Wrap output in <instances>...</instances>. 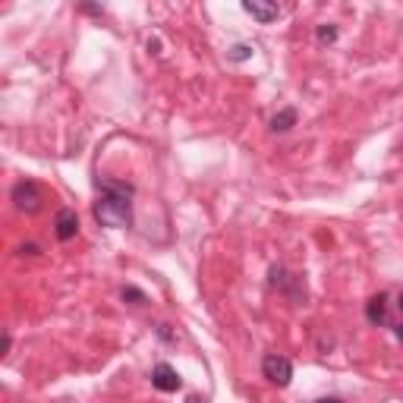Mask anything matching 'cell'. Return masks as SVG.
I'll use <instances>...</instances> for the list:
<instances>
[{"label": "cell", "mask_w": 403, "mask_h": 403, "mask_svg": "<svg viewBox=\"0 0 403 403\" xmlns=\"http://www.w3.org/2000/svg\"><path fill=\"white\" fill-rule=\"evenodd\" d=\"M243 10H246L252 19H259L261 25L274 23L277 16H281V7H277V3H261V0H243Z\"/></svg>", "instance_id": "7"}, {"label": "cell", "mask_w": 403, "mask_h": 403, "mask_svg": "<svg viewBox=\"0 0 403 403\" xmlns=\"http://www.w3.org/2000/svg\"><path fill=\"white\" fill-rule=\"evenodd\" d=\"M83 13H91V16H101V13H105V10H101V7H89V3H83Z\"/></svg>", "instance_id": "13"}, {"label": "cell", "mask_w": 403, "mask_h": 403, "mask_svg": "<svg viewBox=\"0 0 403 403\" xmlns=\"http://www.w3.org/2000/svg\"><path fill=\"white\" fill-rule=\"evenodd\" d=\"M315 403H344L340 397H321V400H315Z\"/></svg>", "instance_id": "16"}, {"label": "cell", "mask_w": 403, "mask_h": 403, "mask_svg": "<svg viewBox=\"0 0 403 403\" xmlns=\"http://www.w3.org/2000/svg\"><path fill=\"white\" fill-rule=\"evenodd\" d=\"M315 38H318V45H334L337 41V25H318L315 29Z\"/></svg>", "instance_id": "9"}, {"label": "cell", "mask_w": 403, "mask_h": 403, "mask_svg": "<svg viewBox=\"0 0 403 403\" xmlns=\"http://www.w3.org/2000/svg\"><path fill=\"white\" fill-rule=\"evenodd\" d=\"M54 233H57L60 243L76 239V233H79V215L73 208H60L57 217H54Z\"/></svg>", "instance_id": "5"}, {"label": "cell", "mask_w": 403, "mask_h": 403, "mask_svg": "<svg viewBox=\"0 0 403 403\" xmlns=\"http://www.w3.org/2000/svg\"><path fill=\"white\" fill-rule=\"evenodd\" d=\"M10 199H13V205L19 211L35 215V211L41 208V202H45V193H41V186H38L35 179H19L13 186V193H10Z\"/></svg>", "instance_id": "2"}, {"label": "cell", "mask_w": 403, "mask_h": 403, "mask_svg": "<svg viewBox=\"0 0 403 403\" xmlns=\"http://www.w3.org/2000/svg\"><path fill=\"white\" fill-rule=\"evenodd\" d=\"M394 337H397V340H400V344H403V321H400V325H397V328H394Z\"/></svg>", "instance_id": "17"}, {"label": "cell", "mask_w": 403, "mask_h": 403, "mask_svg": "<svg viewBox=\"0 0 403 403\" xmlns=\"http://www.w3.org/2000/svg\"><path fill=\"white\" fill-rule=\"evenodd\" d=\"M186 403H205V400H199V397H189V400Z\"/></svg>", "instance_id": "19"}, {"label": "cell", "mask_w": 403, "mask_h": 403, "mask_svg": "<svg viewBox=\"0 0 403 403\" xmlns=\"http://www.w3.org/2000/svg\"><path fill=\"white\" fill-rule=\"evenodd\" d=\"M101 199L95 202V221L111 230H127L133 224V195L135 186L127 179H98Z\"/></svg>", "instance_id": "1"}, {"label": "cell", "mask_w": 403, "mask_h": 403, "mask_svg": "<svg viewBox=\"0 0 403 403\" xmlns=\"http://www.w3.org/2000/svg\"><path fill=\"white\" fill-rule=\"evenodd\" d=\"M397 309H400V315H403V290H400V296H397Z\"/></svg>", "instance_id": "18"}, {"label": "cell", "mask_w": 403, "mask_h": 403, "mask_svg": "<svg viewBox=\"0 0 403 403\" xmlns=\"http://www.w3.org/2000/svg\"><path fill=\"white\" fill-rule=\"evenodd\" d=\"M10 347H13V337L3 334V353H10Z\"/></svg>", "instance_id": "15"}, {"label": "cell", "mask_w": 403, "mask_h": 403, "mask_svg": "<svg viewBox=\"0 0 403 403\" xmlns=\"http://www.w3.org/2000/svg\"><path fill=\"white\" fill-rule=\"evenodd\" d=\"M151 384H155V391H161V394H177V391L183 388V378H179V372L173 366L157 362V366L151 369Z\"/></svg>", "instance_id": "4"}, {"label": "cell", "mask_w": 403, "mask_h": 403, "mask_svg": "<svg viewBox=\"0 0 403 403\" xmlns=\"http://www.w3.org/2000/svg\"><path fill=\"white\" fill-rule=\"evenodd\" d=\"M252 57V47L249 45H233L230 51H227V60H233V63H243V60Z\"/></svg>", "instance_id": "10"}, {"label": "cell", "mask_w": 403, "mask_h": 403, "mask_svg": "<svg viewBox=\"0 0 403 403\" xmlns=\"http://www.w3.org/2000/svg\"><path fill=\"white\" fill-rule=\"evenodd\" d=\"M296 117H299V113L293 111V107H284V111H277L274 117H271V133H290V129L296 127Z\"/></svg>", "instance_id": "8"}, {"label": "cell", "mask_w": 403, "mask_h": 403, "mask_svg": "<svg viewBox=\"0 0 403 403\" xmlns=\"http://www.w3.org/2000/svg\"><path fill=\"white\" fill-rule=\"evenodd\" d=\"M261 375L274 384V388H287L293 381V362L281 353H268V356L261 359Z\"/></svg>", "instance_id": "3"}, {"label": "cell", "mask_w": 403, "mask_h": 403, "mask_svg": "<svg viewBox=\"0 0 403 403\" xmlns=\"http://www.w3.org/2000/svg\"><path fill=\"white\" fill-rule=\"evenodd\" d=\"M19 252L23 255H38V246H19Z\"/></svg>", "instance_id": "14"}, {"label": "cell", "mask_w": 403, "mask_h": 403, "mask_svg": "<svg viewBox=\"0 0 403 403\" xmlns=\"http://www.w3.org/2000/svg\"><path fill=\"white\" fill-rule=\"evenodd\" d=\"M157 337L161 340H167V344H173L177 337H173V331H171V325H157Z\"/></svg>", "instance_id": "12"}, {"label": "cell", "mask_w": 403, "mask_h": 403, "mask_svg": "<svg viewBox=\"0 0 403 403\" xmlns=\"http://www.w3.org/2000/svg\"><path fill=\"white\" fill-rule=\"evenodd\" d=\"M388 312H391L388 293H375V296L366 303V321H369V325H375V328L388 325Z\"/></svg>", "instance_id": "6"}, {"label": "cell", "mask_w": 403, "mask_h": 403, "mask_svg": "<svg viewBox=\"0 0 403 403\" xmlns=\"http://www.w3.org/2000/svg\"><path fill=\"white\" fill-rule=\"evenodd\" d=\"M123 299H133V306H142V303H145V293L135 290V287H123Z\"/></svg>", "instance_id": "11"}]
</instances>
